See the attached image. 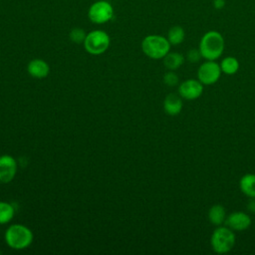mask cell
Segmentation results:
<instances>
[{
    "mask_svg": "<svg viewBox=\"0 0 255 255\" xmlns=\"http://www.w3.org/2000/svg\"><path fill=\"white\" fill-rule=\"evenodd\" d=\"M225 40L222 34L216 30H209L205 32L198 44V50L201 57L205 60L216 61L224 52Z\"/></svg>",
    "mask_w": 255,
    "mask_h": 255,
    "instance_id": "obj_1",
    "label": "cell"
},
{
    "mask_svg": "<svg viewBox=\"0 0 255 255\" xmlns=\"http://www.w3.org/2000/svg\"><path fill=\"white\" fill-rule=\"evenodd\" d=\"M33 232L30 228L23 224L10 225L4 234L6 244L15 250H23L28 248L33 242Z\"/></svg>",
    "mask_w": 255,
    "mask_h": 255,
    "instance_id": "obj_2",
    "label": "cell"
},
{
    "mask_svg": "<svg viewBox=\"0 0 255 255\" xmlns=\"http://www.w3.org/2000/svg\"><path fill=\"white\" fill-rule=\"evenodd\" d=\"M170 43L161 35H147L141 41V50L145 56L153 60L163 59L170 51Z\"/></svg>",
    "mask_w": 255,
    "mask_h": 255,
    "instance_id": "obj_3",
    "label": "cell"
},
{
    "mask_svg": "<svg viewBox=\"0 0 255 255\" xmlns=\"http://www.w3.org/2000/svg\"><path fill=\"white\" fill-rule=\"evenodd\" d=\"M235 244V234L228 226H217L210 236V246L217 254H225L231 251Z\"/></svg>",
    "mask_w": 255,
    "mask_h": 255,
    "instance_id": "obj_4",
    "label": "cell"
},
{
    "mask_svg": "<svg viewBox=\"0 0 255 255\" xmlns=\"http://www.w3.org/2000/svg\"><path fill=\"white\" fill-rule=\"evenodd\" d=\"M83 44L89 54L98 56L104 54L109 49L111 39L104 30H93L87 34Z\"/></svg>",
    "mask_w": 255,
    "mask_h": 255,
    "instance_id": "obj_5",
    "label": "cell"
},
{
    "mask_svg": "<svg viewBox=\"0 0 255 255\" xmlns=\"http://www.w3.org/2000/svg\"><path fill=\"white\" fill-rule=\"evenodd\" d=\"M115 11L113 5L106 0L94 2L88 10V18L95 24H105L114 18Z\"/></svg>",
    "mask_w": 255,
    "mask_h": 255,
    "instance_id": "obj_6",
    "label": "cell"
},
{
    "mask_svg": "<svg viewBox=\"0 0 255 255\" xmlns=\"http://www.w3.org/2000/svg\"><path fill=\"white\" fill-rule=\"evenodd\" d=\"M221 69L218 63L211 60H205L197 69V80L201 82L203 85H213L215 84L220 76H221Z\"/></svg>",
    "mask_w": 255,
    "mask_h": 255,
    "instance_id": "obj_7",
    "label": "cell"
},
{
    "mask_svg": "<svg viewBox=\"0 0 255 255\" xmlns=\"http://www.w3.org/2000/svg\"><path fill=\"white\" fill-rule=\"evenodd\" d=\"M203 84L197 79H187L181 82L177 89V94L184 100L193 101L201 97Z\"/></svg>",
    "mask_w": 255,
    "mask_h": 255,
    "instance_id": "obj_8",
    "label": "cell"
},
{
    "mask_svg": "<svg viewBox=\"0 0 255 255\" xmlns=\"http://www.w3.org/2000/svg\"><path fill=\"white\" fill-rule=\"evenodd\" d=\"M225 225L233 231H244L248 229L252 223L250 216L244 211H234L229 213L225 219Z\"/></svg>",
    "mask_w": 255,
    "mask_h": 255,
    "instance_id": "obj_9",
    "label": "cell"
},
{
    "mask_svg": "<svg viewBox=\"0 0 255 255\" xmlns=\"http://www.w3.org/2000/svg\"><path fill=\"white\" fill-rule=\"evenodd\" d=\"M17 172V161L9 154L0 155V183L12 181Z\"/></svg>",
    "mask_w": 255,
    "mask_h": 255,
    "instance_id": "obj_10",
    "label": "cell"
},
{
    "mask_svg": "<svg viewBox=\"0 0 255 255\" xmlns=\"http://www.w3.org/2000/svg\"><path fill=\"white\" fill-rule=\"evenodd\" d=\"M183 108L182 98L178 94L170 93L163 100V110L169 116H177Z\"/></svg>",
    "mask_w": 255,
    "mask_h": 255,
    "instance_id": "obj_11",
    "label": "cell"
},
{
    "mask_svg": "<svg viewBox=\"0 0 255 255\" xmlns=\"http://www.w3.org/2000/svg\"><path fill=\"white\" fill-rule=\"evenodd\" d=\"M28 74L36 79H43L49 75L50 67L48 63L41 59H34L27 66Z\"/></svg>",
    "mask_w": 255,
    "mask_h": 255,
    "instance_id": "obj_12",
    "label": "cell"
},
{
    "mask_svg": "<svg viewBox=\"0 0 255 255\" xmlns=\"http://www.w3.org/2000/svg\"><path fill=\"white\" fill-rule=\"evenodd\" d=\"M226 216L227 214H226L225 208L221 204L212 205L207 212V217L209 222L215 226L222 225L225 222Z\"/></svg>",
    "mask_w": 255,
    "mask_h": 255,
    "instance_id": "obj_13",
    "label": "cell"
},
{
    "mask_svg": "<svg viewBox=\"0 0 255 255\" xmlns=\"http://www.w3.org/2000/svg\"><path fill=\"white\" fill-rule=\"evenodd\" d=\"M241 192L249 198H255V174L246 173L239 180Z\"/></svg>",
    "mask_w": 255,
    "mask_h": 255,
    "instance_id": "obj_14",
    "label": "cell"
},
{
    "mask_svg": "<svg viewBox=\"0 0 255 255\" xmlns=\"http://www.w3.org/2000/svg\"><path fill=\"white\" fill-rule=\"evenodd\" d=\"M163 65L169 71H175L184 63V56L179 52H168L162 59Z\"/></svg>",
    "mask_w": 255,
    "mask_h": 255,
    "instance_id": "obj_15",
    "label": "cell"
},
{
    "mask_svg": "<svg viewBox=\"0 0 255 255\" xmlns=\"http://www.w3.org/2000/svg\"><path fill=\"white\" fill-rule=\"evenodd\" d=\"M219 66H220L221 72L223 74L231 76V75H234L238 72V70H239V61L235 57L228 56V57H225L221 60Z\"/></svg>",
    "mask_w": 255,
    "mask_h": 255,
    "instance_id": "obj_16",
    "label": "cell"
},
{
    "mask_svg": "<svg viewBox=\"0 0 255 255\" xmlns=\"http://www.w3.org/2000/svg\"><path fill=\"white\" fill-rule=\"evenodd\" d=\"M166 38L168 40V42L170 43V45L172 46H177L179 44H181L184 41L185 38V31L184 29L179 26V25H175L169 28V30L167 31V35Z\"/></svg>",
    "mask_w": 255,
    "mask_h": 255,
    "instance_id": "obj_17",
    "label": "cell"
},
{
    "mask_svg": "<svg viewBox=\"0 0 255 255\" xmlns=\"http://www.w3.org/2000/svg\"><path fill=\"white\" fill-rule=\"evenodd\" d=\"M15 214L12 204L6 201H0V225L10 222Z\"/></svg>",
    "mask_w": 255,
    "mask_h": 255,
    "instance_id": "obj_18",
    "label": "cell"
},
{
    "mask_svg": "<svg viewBox=\"0 0 255 255\" xmlns=\"http://www.w3.org/2000/svg\"><path fill=\"white\" fill-rule=\"evenodd\" d=\"M86 36H87V33L82 29V28H73L71 31H70V34H69V37H70V40L73 42V43H76V44H82L84 43L85 39H86Z\"/></svg>",
    "mask_w": 255,
    "mask_h": 255,
    "instance_id": "obj_19",
    "label": "cell"
},
{
    "mask_svg": "<svg viewBox=\"0 0 255 255\" xmlns=\"http://www.w3.org/2000/svg\"><path fill=\"white\" fill-rule=\"evenodd\" d=\"M178 82L179 78L173 71H169L165 73L163 76V83L168 87H175L178 84Z\"/></svg>",
    "mask_w": 255,
    "mask_h": 255,
    "instance_id": "obj_20",
    "label": "cell"
},
{
    "mask_svg": "<svg viewBox=\"0 0 255 255\" xmlns=\"http://www.w3.org/2000/svg\"><path fill=\"white\" fill-rule=\"evenodd\" d=\"M201 58H202V57H201V54H200V52H199L198 49H190V50H188L187 53H186V59H187V61H188L189 63L195 64V63L199 62V60H200Z\"/></svg>",
    "mask_w": 255,
    "mask_h": 255,
    "instance_id": "obj_21",
    "label": "cell"
},
{
    "mask_svg": "<svg viewBox=\"0 0 255 255\" xmlns=\"http://www.w3.org/2000/svg\"><path fill=\"white\" fill-rule=\"evenodd\" d=\"M225 0H212V6L216 10H221L225 7Z\"/></svg>",
    "mask_w": 255,
    "mask_h": 255,
    "instance_id": "obj_22",
    "label": "cell"
},
{
    "mask_svg": "<svg viewBox=\"0 0 255 255\" xmlns=\"http://www.w3.org/2000/svg\"><path fill=\"white\" fill-rule=\"evenodd\" d=\"M247 209L250 212L255 213V198H250V200L247 202Z\"/></svg>",
    "mask_w": 255,
    "mask_h": 255,
    "instance_id": "obj_23",
    "label": "cell"
}]
</instances>
